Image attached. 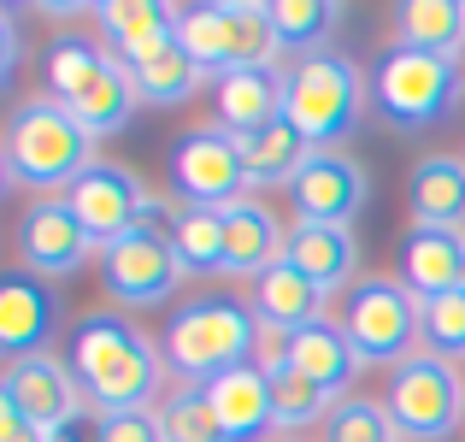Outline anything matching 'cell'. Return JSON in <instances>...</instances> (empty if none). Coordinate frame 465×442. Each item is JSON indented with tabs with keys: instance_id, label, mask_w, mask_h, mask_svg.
I'll return each mask as SVG.
<instances>
[{
	"instance_id": "44dd1931",
	"label": "cell",
	"mask_w": 465,
	"mask_h": 442,
	"mask_svg": "<svg viewBox=\"0 0 465 442\" xmlns=\"http://www.w3.org/2000/svg\"><path fill=\"white\" fill-rule=\"evenodd\" d=\"M407 206L424 230H465V159L424 154L407 171Z\"/></svg>"
},
{
	"instance_id": "ac0fdd59",
	"label": "cell",
	"mask_w": 465,
	"mask_h": 442,
	"mask_svg": "<svg viewBox=\"0 0 465 442\" xmlns=\"http://www.w3.org/2000/svg\"><path fill=\"white\" fill-rule=\"evenodd\" d=\"M206 401H213V413H218V425H224L230 442H277L272 377H265L260 366L213 377V384H206Z\"/></svg>"
},
{
	"instance_id": "8d00e7d4",
	"label": "cell",
	"mask_w": 465,
	"mask_h": 442,
	"mask_svg": "<svg viewBox=\"0 0 465 442\" xmlns=\"http://www.w3.org/2000/svg\"><path fill=\"white\" fill-rule=\"evenodd\" d=\"M0 442H47V431H35L30 419H18V413L0 407Z\"/></svg>"
},
{
	"instance_id": "603a6c76",
	"label": "cell",
	"mask_w": 465,
	"mask_h": 442,
	"mask_svg": "<svg viewBox=\"0 0 465 442\" xmlns=\"http://www.w3.org/2000/svg\"><path fill=\"white\" fill-rule=\"evenodd\" d=\"M213 101H218V125L230 136H253L272 118H283V71L277 65L272 71H230V77H218Z\"/></svg>"
},
{
	"instance_id": "30bf717a",
	"label": "cell",
	"mask_w": 465,
	"mask_h": 442,
	"mask_svg": "<svg viewBox=\"0 0 465 442\" xmlns=\"http://www.w3.org/2000/svg\"><path fill=\"white\" fill-rule=\"evenodd\" d=\"M153 195L159 189H148L130 166H118V159H94V166L65 189V201H71V213L83 218V230L94 236V248L106 254L118 236H130V230L148 225Z\"/></svg>"
},
{
	"instance_id": "4316f807",
	"label": "cell",
	"mask_w": 465,
	"mask_h": 442,
	"mask_svg": "<svg viewBox=\"0 0 465 442\" xmlns=\"http://www.w3.org/2000/svg\"><path fill=\"white\" fill-rule=\"evenodd\" d=\"M177 47L206 71V77H230L236 6H230V0H213V6H183L177 12Z\"/></svg>"
},
{
	"instance_id": "7402d4cb",
	"label": "cell",
	"mask_w": 465,
	"mask_h": 442,
	"mask_svg": "<svg viewBox=\"0 0 465 442\" xmlns=\"http://www.w3.org/2000/svg\"><path fill=\"white\" fill-rule=\"evenodd\" d=\"M289 366L295 372H307L318 389H330L336 401H348L353 396V377H360V354H353V342H348V330L336 325V318H318V325L307 330H295L289 337Z\"/></svg>"
},
{
	"instance_id": "484cf974",
	"label": "cell",
	"mask_w": 465,
	"mask_h": 442,
	"mask_svg": "<svg viewBox=\"0 0 465 442\" xmlns=\"http://www.w3.org/2000/svg\"><path fill=\"white\" fill-rule=\"evenodd\" d=\"M395 47L419 54H465V0H401L395 6Z\"/></svg>"
},
{
	"instance_id": "d6a6232c",
	"label": "cell",
	"mask_w": 465,
	"mask_h": 442,
	"mask_svg": "<svg viewBox=\"0 0 465 442\" xmlns=\"http://www.w3.org/2000/svg\"><path fill=\"white\" fill-rule=\"evenodd\" d=\"M201 77H206V71L194 65L177 42H171L165 54H153L148 65H136V89H142V101H148V106H183L194 89H201Z\"/></svg>"
},
{
	"instance_id": "83f0119b",
	"label": "cell",
	"mask_w": 465,
	"mask_h": 442,
	"mask_svg": "<svg viewBox=\"0 0 465 442\" xmlns=\"http://www.w3.org/2000/svg\"><path fill=\"white\" fill-rule=\"evenodd\" d=\"M165 236L189 277H224V206H177Z\"/></svg>"
},
{
	"instance_id": "9a60e30c",
	"label": "cell",
	"mask_w": 465,
	"mask_h": 442,
	"mask_svg": "<svg viewBox=\"0 0 465 442\" xmlns=\"http://www.w3.org/2000/svg\"><path fill=\"white\" fill-rule=\"evenodd\" d=\"M59 330V295L30 272H6L0 277V348L6 360H30V354H47Z\"/></svg>"
},
{
	"instance_id": "74e56055",
	"label": "cell",
	"mask_w": 465,
	"mask_h": 442,
	"mask_svg": "<svg viewBox=\"0 0 465 442\" xmlns=\"http://www.w3.org/2000/svg\"><path fill=\"white\" fill-rule=\"evenodd\" d=\"M12 65H18V42H12V18L0 12V77H12Z\"/></svg>"
},
{
	"instance_id": "f1b7e54d",
	"label": "cell",
	"mask_w": 465,
	"mask_h": 442,
	"mask_svg": "<svg viewBox=\"0 0 465 442\" xmlns=\"http://www.w3.org/2000/svg\"><path fill=\"white\" fill-rule=\"evenodd\" d=\"M265 377H272V407H277V431H307V425H324L330 413H336V396L330 389H318L307 372H295L289 366V354L283 360H265L260 366Z\"/></svg>"
},
{
	"instance_id": "1f68e13d",
	"label": "cell",
	"mask_w": 465,
	"mask_h": 442,
	"mask_svg": "<svg viewBox=\"0 0 465 442\" xmlns=\"http://www.w3.org/2000/svg\"><path fill=\"white\" fill-rule=\"evenodd\" d=\"M272 24L283 35V47L301 59V54H318L330 42V30L341 24V6L336 0H272Z\"/></svg>"
},
{
	"instance_id": "ba28073f",
	"label": "cell",
	"mask_w": 465,
	"mask_h": 442,
	"mask_svg": "<svg viewBox=\"0 0 465 442\" xmlns=\"http://www.w3.org/2000/svg\"><path fill=\"white\" fill-rule=\"evenodd\" d=\"M183 260L171 248L165 230H130L113 248L101 254V284L113 295L118 313H148V306H165L171 295L183 289Z\"/></svg>"
},
{
	"instance_id": "cb8c5ba5",
	"label": "cell",
	"mask_w": 465,
	"mask_h": 442,
	"mask_svg": "<svg viewBox=\"0 0 465 442\" xmlns=\"http://www.w3.org/2000/svg\"><path fill=\"white\" fill-rule=\"evenodd\" d=\"M242 142V171H248V189H277V183H295L301 166L318 154V147L301 136L289 118H272L265 130H253V136H236Z\"/></svg>"
},
{
	"instance_id": "d4e9b609",
	"label": "cell",
	"mask_w": 465,
	"mask_h": 442,
	"mask_svg": "<svg viewBox=\"0 0 465 442\" xmlns=\"http://www.w3.org/2000/svg\"><path fill=\"white\" fill-rule=\"evenodd\" d=\"M142 106V89H136V71L124 65V59H113V65L101 71V77L89 83V89L71 101V118H77L83 130H89L94 142L118 136V130H130V118H136Z\"/></svg>"
},
{
	"instance_id": "e0dca14e",
	"label": "cell",
	"mask_w": 465,
	"mask_h": 442,
	"mask_svg": "<svg viewBox=\"0 0 465 442\" xmlns=\"http://www.w3.org/2000/svg\"><path fill=\"white\" fill-rule=\"evenodd\" d=\"M289 230L277 225V213L260 201V195H242V201L224 206V277H260L283 260Z\"/></svg>"
},
{
	"instance_id": "f35d334b",
	"label": "cell",
	"mask_w": 465,
	"mask_h": 442,
	"mask_svg": "<svg viewBox=\"0 0 465 442\" xmlns=\"http://www.w3.org/2000/svg\"><path fill=\"white\" fill-rule=\"evenodd\" d=\"M47 442H89V437H83L77 425H65V431H54V437H47Z\"/></svg>"
},
{
	"instance_id": "d6986e66",
	"label": "cell",
	"mask_w": 465,
	"mask_h": 442,
	"mask_svg": "<svg viewBox=\"0 0 465 442\" xmlns=\"http://www.w3.org/2000/svg\"><path fill=\"white\" fill-rule=\"evenodd\" d=\"M401 284L419 301L448 289H465V230H424L412 225L401 242Z\"/></svg>"
},
{
	"instance_id": "f546056e",
	"label": "cell",
	"mask_w": 465,
	"mask_h": 442,
	"mask_svg": "<svg viewBox=\"0 0 465 442\" xmlns=\"http://www.w3.org/2000/svg\"><path fill=\"white\" fill-rule=\"evenodd\" d=\"M113 65V47H101V42H89V35H59L54 47H47V65H42V77H47V95L54 101H77L83 89H89L101 71Z\"/></svg>"
},
{
	"instance_id": "7a4b0ae2",
	"label": "cell",
	"mask_w": 465,
	"mask_h": 442,
	"mask_svg": "<svg viewBox=\"0 0 465 442\" xmlns=\"http://www.w3.org/2000/svg\"><path fill=\"white\" fill-rule=\"evenodd\" d=\"M94 166V136L71 118L65 101L54 95H30L12 106L6 136H0V171L12 189H42L65 195L83 171Z\"/></svg>"
},
{
	"instance_id": "3957f363",
	"label": "cell",
	"mask_w": 465,
	"mask_h": 442,
	"mask_svg": "<svg viewBox=\"0 0 465 442\" xmlns=\"http://www.w3.org/2000/svg\"><path fill=\"white\" fill-rule=\"evenodd\" d=\"M159 348H165V366L177 384L206 389L213 377L253 366V354H260V318L236 295H201V301L171 313Z\"/></svg>"
},
{
	"instance_id": "4dcf8cb0",
	"label": "cell",
	"mask_w": 465,
	"mask_h": 442,
	"mask_svg": "<svg viewBox=\"0 0 465 442\" xmlns=\"http://www.w3.org/2000/svg\"><path fill=\"white\" fill-rule=\"evenodd\" d=\"M153 419H159L165 442H230L213 401H206V389H194V384H171V396L153 407Z\"/></svg>"
},
{
	"instance_id": "8fae6325",
	"label": "cell",
	"mask_w": 465,
	"mask_h": 442,
	"mask_svg": "<svg viewBox=\"0 0 465 442\" xmlns=\"http://www.w3.org/2000/svg\"><path fill=\"white\" fill-rule=\"evenodd\" d=\"M0 407L54 437V431H65V425H77L83 413H89V396H83L77 372H71L65 360H54V348H47V354H30V360H6Z\"/></svg>"
},
{
	"instance_id": "4fadbf2b",
	"label": "cell",
	"mask_w": 465,
	"mask_h": 442,
	"mask_svg": "<svg viewBox=\"0 0 465 442\" xmlns=\"http://www.w3.org/2000/svg\"><path fill=\"white\" fill-rule=\"evenodd\" d=\"M289 206L307 225H360V213L371 206V177L348 147H318L301 166V177L289 183Z\"/></svg>"
},
{
	"instance_id": "8992f818",
	"label": "cell",
	"mask_w": 465,
	"mask_h": 442,
	"mask_svg": "<svg viewBox=\"0 0 465 442\" xmlns=\"http://www.w3.org/2000/svg\"><path fill=\"white\" fill-rule=\"evenodd\" d=\"M424 301L412 295L401 277H360L348 295H341L336 325L348 330L353 354L365 366H407L412 354L424 348Z\"/></svg>"
},
{
	"instance_id": "5b68a950",
	"label": "cell",
	"mask_w": 465,
	"mask_h": 442,
	"mask_svg": "<svg viewBox=\"0 0 465 442\" xmlns=\"http://www.w3.org/2000/svg\"><path fill=\"white\" fill-rule=\"evenodd\" d=\"M460 101H465V65L448 54L389 47L371 77V106L395 130H436L460 113Z\"/></svg>"
},
{
	"instance_id": "e575fe53",
	"label": "cell",
	"mask_w": 465,
	"mask_h": 442,
	"mask_svg": "<svg viewBox=\"0 0 465 442\" xmlns=\"http://www.w3.org/2000/svg\"><path fill=\"white\" fill-rule=\"evenodd\" d=\"M419 318H424V348L460 366V360H465V289L430 295Z\"/></svg>"
},
{
	"instance_id": "836d02e7",
	"label": "cell",
	"mask_w": 465,
	"mask_h": 442,
	"mask_svg": "<svg viewBox=\"0 0 465 442\" xmlns=\"http://www.w3.org/2000/svg\"><path fill=\"white\" fill-rule=\"evenodd\" d=\"M324 442H401V431H395L383 401L348 396V401H336V413L324 419Z\"/></svg>"
},
{
	"instance_id": "52a82bcc",
	"label": "cell",
	"mask_w": 465,
	"mask_h": 442,
	"mask_svg": "<svg viewBox=\"0 0 465 442\" xmlns=\"http://www.w3.org/2000/svg\"><path fill=\"white\" fill-rule=\"evenodd\" d=\"M383 407L401 442H454L465 431V372L442 354L419 348L407 366L389 372Z\"/></svg>"
},
{
	"instance_id": "5bb4252c",
	"label": "cell",
	"mask_w": 465,
	"mask_h": 442,
	"mask_svg": "<svg viewBox=\"0 0 465 442\" xmlns=\"http://www.w3.org/2000/svg\"><path fill=\"white\" fill-rule=\"evenodd\" d=\"M283 260L295 266L324 301L330 295H348L360 284V236H353L348 225H307V218H295Z\"/></svg>"
},
{
	"instance_id": "277c9868",
	"label": "cell",
	"mask_w": 465,
	"mask_h": 442,
	"mask_svg": "<svg viewBox=\"0 0 465 442\" xmlns=\"http://www.w3.org/2000/svg\"><path fill=\"white\" fill-rule=\"evenodd\" d=\"M365 106H371V83L353 65L348 54H301L283 71V118L301 130L312 147H336L365 125Z\"/></svg>"
},
{
	"instance_id": "6da1fadb",
	"label": "cell",
	"mask_w": 465,
	"mask_h": 442,
	"mask_svg": "<svg viewBox=\"0 0 465 442\" xmlns=\"http://www.w3.org/2000/svg\"><path fill=\"white\" fill-rule=\"evenodd\" d=\"M71 372H77L83 396H89V407L101 419L106 413H153L171 396L165 348L118 306L77 318V330H71Z\"/></svg>"
},
{
	"instance_id": "9c48e42d",
	"label": "cell",
	"mask_w": 465,
	"mask_h": 442,
	"mask_svg": "<svg viewBox=\"0 0 465 442\" xmlns=\"http://www.w3.org/2000/svg\"><path fill=\"white\" fill-rule=\"evenodd\" d=\"M171 189L183 206H230L248 195V171H242V142L224 125H189L171 142Z\"/></svg>"
},
{
	"instance_id": "7c38bea8",
	"label": "cell",
	"mask_w": 465,
	"mask_h": 442,
	"mask_svg": "<svg viewBox=\"0 0 465 442\" xmlns=\"http://www.w3.org/2000/svg\"><path fill=\"white\" fill-rule=\"evenodd\" d=\"M94 236L83 230V218L71 213L65 195H35L18 218V260L30 277H77L83 266L94 260Z\"/></svg>"
},
{
	"instance_id": "ab89813d",
	"label": "cell",
	"mask_w": 465,
	"mask_h": 442,
	"mask_svg": "<svg viewBox=\"0 0 465 442\" xmlns=\"http://www.w3.org/2000/svg\"><path fill=\"white\" fill-rule=\"evenodd\" d=\"M277 442H307V437H277Z\"/></svg>"
},
{
	"instance_id": "2e32d148",
	"label": "cell",
	"mask_w": 465,
	"mask_h": 442,
	"mask_svg": "<svg viewBox=\"0 0 465 442\" xmlns=\"http://www.w3.org/2000/svg\"><path fill=\"white\" fill-rule=\"evenodd\" d=\"M94 30L106 35L113 59H124L130 71L148 65L153 54H165L177 42V12L165 0H101L94 6Z\"/></svg>"
},
{
	"instance_id": "ffe728a7",
	"label": "cell",
	"mask_w": 465,
	"mask_h": 442,
	"mask_svg": "<svg viewBox=\"0 0 465 442\" xmlns=\"http://www.w3.org/2000/svg\"><path fill=\"white\" fill-rule=\"evenodd\" d=\"M248 306H253V318H260V330H277V337H295V330H307V325H318V318H330V313H324L330 301H324V295H318L289 260H277L272 272L253 277Z\"/></svg>"
},
{
	"instance_id": "d590c367",
	"label": "cell",
	"mask_w": 465,
	"mask_h": 442,
	"mask_svg": "<svg viewBox=\"0 0 465 442\" xmlns=\"http://www.w3.org/2000/svg\"><path fill=\"white\" fill-rule=\"evenodd\" d=\"M94 442H165L153 413H106L94 425Z\"/></svg>"
}]
</instances>
